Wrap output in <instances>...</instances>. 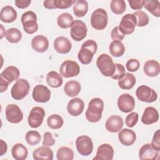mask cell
Masks as SVG:
<instances>
[{"label":"cell","mask_w":160,"mask_h":160,"mask_svg":"<svg viewBox=\"0 0 160 160\" xmlns=\"http://www.w3.org/2000/svg\"><path fill=\"white\" fill-rule=\"evenodd\" d=\"M104 102L99 98H95L90 100L86 111V118L90 122H98L102 118L104 109Z\"/></svg>","instance_id":"6da1fadb"},{"label":"cell","mask_w":160,"mask_h":160,"mask_svg":"<svg viewBox=\"0 0 160 160\" xmlns=\"http://www.w3.org/2000/svg\"><path fill=\"white\" fill-rule=\"evenodd\" d=\"M98 49L97 43L92 39H89L84 42L78 54V58L79 61L84 65L89 64L92 59V58Z\"/></svg>","instance_id":"7a4b0ae2"},{"label":"cell","mask_w":160,"mask_h":160,"mask_svg":"<svg viewBox=\"0 0 160 160\" xmlns=\"http://www.w3.org/2000/svg\"><path fill=\"white\" fill-rule=\"evenodd\" d=\"M96 65L102 75L106 77H111L116 69L115 64L112 58L107 54H101L97 59Z\"/></svg>","instance_id":"3957f363"},{"label":"cell","mask_w":160,"mask_h":160,"mask_svg":"<svg viewBox=\"0 0 160 160\" xmlns=\"http://www.w3.org/2000/svg\"><path fill=\"white\" fill-rule=\"evenodd\" d=\"M24 31L32 34L36 32L38 29V24L37 23V16L35 12L32 11H28L24 12L21 18Z\"/></svg>","instance_id":"277c9868"},{"label":"cell","mask_w":160,"mask_h":160,"mask_svg":"<svg viewBox=\"0 0 160 160\" xmlns=\"http://www.w3.org/2000/svg\"><path fill=\"white\" fill-rule=\"evenodd\" d=\"M29 89L30 85L26 79H18L11 88V96L15 100H21L28 95Z\"/></svg>","instance_id":"5b68a950"},{"label":"cell","mask_w":160,"mask_h":160,"mask_svg":"<svg viewBox=\"0 0 160 160\" xmlns=\"http://www.w3.org/2000/svg\"><path fill=\"white\" fill-rule=\"evenodd\" d=\"M108 16L107 12L102 8H98L91 14V25L96 30H103L107 26Z\"/></svg>","instance_id":"8992f818"},{"label":"cell","mask_w":160,"mask_h":160,"mask_svg":"<svg viewBox=\"0 0 160 160\" xmlns=\"http://www.w3.org/2000/svg\"><path fill=\"white\" fill-rule=\"evenodd\" d=\"M76 146L78 152L84 156L90 155L93 151V142L91 138L82 135L76 139Z\"/></svg>","instance_id":"52a82bcc"},{"label":"cell","mask_w":160,"mask_h":160,"mask_svg":"<svg viewBox=\"0 0 160 160\" xmlns=\"http://www.w3.org/2000/svg\"><path fill=\"white\" fill-rule=\"evenodd\" d=\"M88 28L86 24L81 20H75L71 26L70 34L76 41H81L86 37Z\"/></svg>","instance_id":"ba28073f"},{"label":"cell","mask_w":160,"mask_h":160,"mask_svg":"<svg viewBox=\"0 0 160 160\" xmlns=\"http://www.w3.org/2000/svg\"><path fill=\"white\" fill-rule=\"evenodd\" d=\"M136 95L139 101L145 102H152L158 99L157 92L146 85L139 86L136 91Z\"/></svg>","instance_id":"9c48e42d"},{"label":"cell","mask_w":160,"mask_h":160,"mask_svg":"<svg viewBox=\"0 0 160 160\" xmlns=\"http://www.w3.org/2000/svg\"><path fill=\"white\" fill-rule=\"evenodd\" d=\"M59 72L62 76L66 78L77 76L80 72L79 64L74 61L66 60L61 65Z\"/></svg>","instance_id":"30bf717a"},{"label":"cell","mask_w":160,"mask_h":160,"mask_svg":"<svg viewBox=\"0 0 160 160\" xmlns=\"http://www.w3.org/2000/svg\"><path fill=\"white\" fill-rule=\"evenodd\" d=\"M136 26V16L133 14H127L122 18L118 28L124 35H128L134 31Z\"/></svg>","instance_id":"8fae6325"},{"label":"cell","mask_w":160,"mask_h":160,"mask_svg":"<svg viewBox=\"0 0 160 160\" xmlns=\"http://www.w3.org/2000/svg\"><path fill=\"white\" fill-rule=\"evenodd\" d=\"M45 116L44 109L39 106L34 107L30 111L28 118V122L30 127L32 128H37L39 127L44 120Z\"/></svg>","instance_id":"7c38bea8"},{"label":"cell","mask_w":160,"mask_h":160,"mask_svg":"<svg viewBox=\"0 0 160 160\" xmlns=\"http://www.w3.org/2000/svg\"><path fill=\"white\" fill-rule=\"evenodd\" d=\"M6 118L11 123L17 124L20 122L23 118V113L19 107L14 104H8L5 111Z\"/></svg>","instance_id":"4fadbf2b"},{"label":"cell","mask_w":160,"mask_h":160,"mask_svg":"<svg viewBox=\"0 0 160 160\" xmlns=\"http://www.w3.org/2000/svg\"><path fill=\"white\" fill-rule=\"evenodd\" d=\"M118 107L123 112H130L135 108V100L130 94H122L118 99Z\"/></svg>","instance_id":"5bb4252c"},{"label":"cell","mask_w":160,"mask_h":160,"mask_svg":"<svg viewBox=\"0 0 160 160\" xmlns=\"http://www.w3.org/2000/svg\"><path fill=\"white\" fill-rule=\"evenodd\" d=\"M32 96L33 99L38 102H47L51 98V91L48 87L42 85H36L33 90Z\"/></svg>","instance_id":"9a60e30c"},{"label":"cell","mask_w":160,"mask_h":160,"mask_svg":"<svg viewBox=\"0 0 160 160\" xmlns=\"http://www.w3.org/2000/svg\"><path fill=\"white\" fill-rule=\"evenodd\" d=\"M114 156V149L109 144H102L100 145L96 152V155L93 160H112Z\"/></svg>","instance_id":"2e32d148"},{"label":"cell","mask_w":160,"mask_h":160,"mask_svg":"<svg viewBox=\"0 0 160 160\" xmlns=\"http://www.w3.org/2000/svg\"><path fill=\"white\" fill-rule=\"evenodd\" d=\"M84 108V101L79 98L71 99L68 103L67 110L72 116H78L83 111Z\"/></svg>","instance_id":"e0dca14e"},{"label":"cell","mask_w":160,"mask_h":160,"mask_svg":"<svg viewBox=\"0 0 160 160\" xmlns=\"http://www.w3.org/2000/svg\"><path fill=\"white\" fill-rule=\"evenodd\" d=\"M54 49L60 54H67L70 52L72 44L66 37L59 36L56 38L53 43Z\"/></svg>","instance_id":"ac0fdd59"},{"label":"cell","mask_w":160,"mask_h":160,"mask_svg":"<svg viewBox=\"0 0 160 160\" xmlns=\"http://www.w3.org/2000/svg\"><path fill=\"white\" fill-rule=\"evenodd\" d=\"M123 119L121 116L112 115L107 119L105 126L109 132H118L121 130L123 127Z\"/></svg>","instance_id":"d6986e66"},{"label":"cell","mask_w":160,"mask_h":160,"mask_svg":"<svg viewBox=\"0 0 160 160\" xmlns=\"http://www.w3.org/2000/svg\"><path fill=\"white\" fill-rule=\"evenodd\" d=\"M159 151L155 150L151 144H144L139 151V158L141 160L150 159L154 160L158 159Z\"/></svg>","instance_id":"ffe728a7"},{"label":"cell","mask_w":160,"mask_h":160,"mask_svg":"<svg viewBox=\"0 0 160 160\" xmlns=\"http://www.w3.org/2000/svg\"><path fill=\"white\" fill-rule=\"evenodd\" d=\"M159 119V113L157 109L152 106L147 107L141 117V121L145 125H150L156 122Z\"/></svg>","instance_id":"44dd1931"},{"label":"cell","mask_w":160,"mask_h":160,"mask_svg":"<svg viewBox=\"0 0 160 160\" xmlns=\"http://www.w3.org/2000/svg\"><path fill=\"white\" fill-rule=\"evenodd\" d=\"M118 139L122 145L129 146L134 143L136 139V135L134 131L124 128L119 132Z\"/></svg>","instance_id":"7402d4cb"},{"label":"cell","mask_w":160,"mask_h":160,"mask_svg":"<svg viewBox=\"0 0 160 160\" xmlns=\"http://www.w3.org/2000/svg\"><path fill=\"white\" fill-rule=\"evenodd\" d=\"M32 48L38 52H44L49 48V41L46 37L42 35H38L31 40Z\"/></svg>","instance_id":"603a6c76"},{"label":"cell","mask_w":160,"mask_h":160,"mask_svg":"<svg viewBox=\"0 0 160 160\" xmlns=\"http://www.w3.org/2000/svg\"><path fill=\"white\" fill-rule=\"evenodd\" d=\"M17 12L11 6H5L2 8L0 12V19L2 22L11 23L17 19Z\"/></svg>","instance_id":"cb8c5ba5"},{"label":"cell","mask_w":160,"mask_h":160,"mask_svg":"<svg viewBox=\"0 0 160 160\" xmlns=\"http://www.w3.org/2000/svg\"><path fill=\"white\" fill-rule=\"evenodd\" d=\"M19 75L20 72L18 68L14 66H9L1 73L0 78H2L8 83H11L15 80H18Z\"/></svg>","instance_id":"d4e9b609"},{"label":"cell","mask_w":160,"mask_h":160,"mask_svg":"<svg viewBox=\"0 0 160 160\" xmlns=\"http://www.w3.org/2000/svg\"><path fill=\"white\" fill-rule=\"evenodd\" d=\"M32 157L36 160L53 159V152L48 146H42L36 149L32 152Z\"/></svg>","instance_id":"484cf974"},{"label":"cell","mask_w":160,"mask_h":160,"mask_svg":"<svg viewBox=\"0 0 160 160\" xmlns=\"http://www.w3.org/2000/svg\"><path fill=\"white\" fill-rule=\"evenodd\" d=\"M143 70L145 74L149 77L157 76L160 72L159 63L155 60H148L144 63Z\"/></svg>","instance_id":"4316f807"},{"label":"cell","mask_w":160,"mask_h":160,"mask_svg":"<svg viewBox=\"0 0 160 160\" xmlns=\"http://www.w3.org/2000/svg\"><path fill=\"white\" fill-rule=\"evenodd\" d=\"M11 154L16 160H24L28 155L27 148L21 143L14 144L11 149Z\"/></svg>","instance_id":"83f0119b"},{"label":"cell","mask_w":160,"mask_h":160,"mask_svg":"<svg viewBox=\"0 0 160 160\" xmlns=\"http://www.w3.org/2000/svg\"><path fill=\"white\" fill-rule=\"evenodd\" d=\"M136 82L135 76L132 74L126 72L121 79L118 80V86L122 89H131L135 85Z\"/></svg>","instance_id":"f1b7e54d"},{"label":"cell","mask_w":160,"mask_h":160,"mask_svg":"<svg viewBox=\"0 0 160 160\" xmlns=\"http://www.w3.org/2000/svg\"><path fill=\"white\" fill-rule=\"evenodd\" d=\"M64 91L66 94L69 97L76 96L81 91V84L75 80L68 81L64 86Z\"/></svg>","instance_id":"f546056e"},{"label":"cell","mask_w":160,"mask_h":160,"mask_svg":"<svg viewBox=\"0 0 160 160\" xmlns=\"http://www.w3.org/2000/svg\"><path fill=\"white\" fill-rule=\"evenodd\" d=\"M46 81L49 86L53 88H58L62 84L63 79L61 75L56 71H52L47 74Z\"/></svg>","instance_id":"4dcf8cb0"},{"label":"cell","mask_w":160,"mask_h":160,"mask_svg":"<svg viewBox=\"0 0 160 160\" xmlns=\"http://www.w3.org/2000/svg\"><path fill=\"white\" fill-rule=\"evenodd\" d=\"M72 10L76 17L82 18L84 16L88 11V3L84 0L76 1V2L73 6Z\"/></svg>","instance_id":"1f68e13d"},{"label":"cell","mask_w":160,"mask_h":160,"mask_svg":"<svg viewBox=\"0 0 160 160\" xmlns=\"http://www.w3.org/2000/svg\"><path fill=\"white\" fill-rule=\"evenodd\" d=\"M109 50L111 55L118 58L124 54L125 52V47L121 41H113L110 43Z\"/></svg>","instance_id":"d6a6232c"},{"label":"cell","mask_w":160,"mask_h":160,"mask_svg":"<svg viewBox=\"0 0 160 160\" xmlns=\"http://www.w3.org/2000/svg\"><path fill=\"white\" fill-rule=\"evenodd\" d=\"M73 22V17L68 12H63L61 14L57 19V24L58 26L62 29L70 28Z\"/></svg>","instance_id":"836d02e7"},{"label":"cell","mask_w":160,"mask_h":160,"mask_svg":"<svg viewBox=\"0 0 160 160\" xmlns=\"http://www.w3.org/2000/svg\"><path fill=\"white\" fill-rule=\"evenodd\" d=\"M144 8L153 16L159 18L160 16V2L158 0L144 1Z\"/></svg>","instance_id":"e575fe53"},{"label":"cell","mask_w":160,"mask_h":160,"mask_svg":"<svg viewBox=\"0 0 160 160\" xmlns=\"http://www.w3.org/2000/svg\"><path fill=\"white\" fill-rule=\"evenodd\" d=\"M5 36L8 42L11 43H17L21 40L22 32L19 29L12 28L6 31Z\"/></svg>","instance_id":"d590c367"},{"label":"cell","mask_w":160,"mask_h":160,"mask_svg":"<svg viewBox=\"0 0 160 160\" xmlns=\"http://www.w3.org/2000/svg\"><path fill=\"white\" fill-rule=\"evenodd\" d=\"M47 124L48 127L51 129H58L62 126L64 121L60 115L54 114L48 117L47 119Z\"/></svg>","instance_id":"8d00e7d4"},{"label":"cell","mask_w":160,"mask_h":160,"mask_svg":"<svg viewBox=\"0 0 160 160\" xmlns=\"http://www.w3.org/2000/svg\"><path fill=\"white\" fill-rule=\"evenodd\" d=\"M56 157L58 160H72L74 158V152L68 147L62 146L58 149Z\"/></svg>","instance_id":"74e56055"},{"label":"cell","mask_w":160,"mask_h":160,"mask_svg":"<svg viewBox=\"0 0 160 160\" xmlns=\"http://www.w3.org/2000/svg\"><path fill=\"white\" fill-rule=\"evenodd\" d=\"M110 8L115 14H121L126 10V2L124 0H112L111 1Z\"/></svg>","instance_id":"f35d334b"},{"label":"cell","mask_w":160,"mask_h":160,"mask_svg":"<svg viewBox=\"0 0 160 160\" xmlns=\"http://www.w3.org/2000/svg\"><path fill=\"white\" fill-rule=\"evenodd\" d=\"M25 139L28 144L35 146L39 143L41 140V136L39 132L36 131H29L26 134Z\"/></svg>","instance_id":"ab89813d"},{"label":"cell","mask_w":160,"mask_h":160,"mask_svg":"<svg viewBox=\"0 0 160 160\" xmlns=\"http://www.w3.org/2000/svg\"><path fill=\"white\" fill-rule=\"evenodd\" d=\"M136 18V26L138 27H143L146 26L149 21L148 14L142 11H138L133 13Z\"/></svg>","instance_id":"60d3db41"},{"label":"cell","mask_w":160,"mask_h":160,"mask_svg":"<svg viewBox=\"0 0 160 160\" xmlns=\"http://www.w3.org/2000/svg\"><path fill=\"white\" fill-rule=\"evenodd\" d=\"M76 2L75 0H53L55 9H68Z\"/></svg>","instance_id":"b9f144b4"},{"label":"cell","mask_w":160,"mask_h":160,"mask_svg":"<svg viewBox=\"0 0 160 160\" xmlns=\"http://www.w3.org/2000/svg\"><path fill=\"white\" fill-rule=\"evenodd\" d=\"M139 115L136 112H132L128 114L125 119V123L129 128L134 127L138 121Z\"/></svg>","instance_id":"7bdbcfd3"},{"label":"cell","mask_w":160,"mask_h":160,"mask_svg":"<svg viewBox=\"0 0 160 160\" xmlns=\"http://www.w3.org/2000/svg\"><path fill=\"white\" fill-rule=\"evenodd\" d=\"M115 66H116L115 72L111 78L115 80H117V79L119 80L121 79L124 76V74L126 73L125 68L123 65L119 63H115Z\"/></svg>","instance_id":"ee69618b"},{"label":"cell","mask_w":160,"mask_h":160,"mask_svg":"<svg viewBox=\"0 0 160 160\" xmlns=\"http://www.w3.org/2000/svg\"><path fill=\"white\" fill-rule=\"evenodd\" d=\"M140 63L138 60L136 59H129L126 64V67L128 71L130 72H135L139 68Z\"/></svg>","instance_id":"f6af8a7d"},{"label":"cell","mask_w":160,"mask_h":160,"mask_svg":"<svg viewBox=\"0 0 160 160\" xmlns=\"http://www.w3.org/2000/svg\"><path fill=\"white\" fill-rule=\"evenodd\" d=\"M55 144V139L50 132H46L43 135L42 145L45 146H52Z\"/></svg>","instance_id":"bcb514c9"},{"label":"cell","mask_w":160,"mask_h":160,"mask_svg":"<svg viewBox=\"0 0 160 160\" xmlns=\"http://www.w3.org/2000/svg\"><path fill=\"white\" fill-rule=\"evenodd\" d=\"M152 147L156 151H159L160 150V134L159 129H158L154 134L152 139L151 141Z\"/></svg>","instance_id":"7dc6e473"},{"label":"cell","mask_w":160,"mask_h":160,"mask_svg":"<svg viewBox=\"0 0 160 160\" xmlns=\"http://www.w3.org/2000/svg\"><path fill=\"white\" fill-rule=\"evenodd\" d=\"M125 35H124L119 29L118 26L114 28L111 32V38L113 41H121L124 38Z\"/></svg>","instance_id":"c3c4849f"},{"label":"cell","mask_w":160,"mask_h":160,"mask_svg":"<svg viewBox=\"0 0 160 160\" xmlns=\"http://www.w3.org/2000/svg\"><path fill=\"white\" fill-rule=\"evenodd\" d=\"M128 1L133 10H140L144 6V1L142 0H128Z\"/></svg>","instance_id":"681fc988"},{"label":"cell","mask_w":160,"mask_h":160,"mask_svg":"<svg viewBox=\"0 0 160 160\" xmlns=\"http://www.w3.org/2000/svg\"><path fill=\"white\" fill-rule=\"evenodd\" d=\"M15 5L20 9H24L28 8L31 2V0H16L15 1Z\"/></svg>","instance_id":"f907efd6"},{"label":"cell","mask_w":160,"mask_h":160,"mask_svg":"<svg viewBox=\"0 0 160 160\" xmlns=\"http://www.w3.org/2000/svg\"><path fill=\"white\" fill-rule=\"evenodd\" d=\"M9 84L7 81H4L2 78H0V92H3L6 91L8 88Z\"/></svg>","instance_id":"816d5d0a"},{"label":"cell","mask_w":160,"mask_h":160,"mask_svg":"<svg viewBox=\"0 0 160 160\" xmlns=\"http://www.w3.org/2000/svg\"><path fill=\"white\" fill-rule=\"evenodd\" d=\"M44 7L48 9H55V7L54 6L53 0H49V1H44L43 2Z\"/></svg>","instance_id":"f5cc1de1"},{"label":"cell","mask_w":160,"mask_h":160,"mask_svg":"<svg viewBox=\"0 0 160 160\" xmlns=\"http://www.w3.org/2000/svg\"><path fill=\"white\" fill-rule=\"evenodd\" d=\"M1 156H3L6 152L8 149V146L6 142H4L2 139H1Z\"/></svg>","instance_id":"db71d44e"},{"label":"cell","mask_w":160,"mask_h":160,"mask_svg":"<svg viewBox=\"0 0 160 160\" xmlns=\"http://www.w3.org/2000/svg\"><path fill=\"white\" fill-rule=\"evenodd\" d=\"M1 25V39H2V38H3V36H4V34H3V31H4V27L2 26V24H0Z\"/></svg>","instance_id":"11a10c76"}]
</instances>
